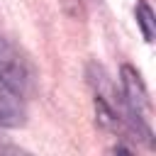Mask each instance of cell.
I'll return each mask as SVG.
<instances>
[{"label": "cell", "mask_w": 156, "mask_h": 156, "mask_svg": "<svg viewBox=\"0 0 156 156\" xmlns=\"http://www.w3.org/2000/svg\"><path fill=\"white\" fill-rule=\"evenodd\" d=\"M29 85H32V76H29L27 61L0 34V88L12 93L15 98H24L29 93Z\"/></svg>", "instance_id": "obj_2"}, {"label": "cell", "mask_w": 156, "mask_h": 156, "mask_svg": "<svg viewBox=\"0 0 156 156\" xmlns=\"http://www.w3.org/2000/svg\"><path fill=\"white\" fill-rule=\"evenodd\" d=\"M119 80H122V102H124V110H127L129 127L136 132V136H141L149 146H154V132H151V124H149L151 100H149V90H146L141 76L132 66H122Z\"/></svg>", "instance_id": "obj_1"}, {"label": "cell", "mask_w": 156, "mask_h": 156, "mask_svg": "<svg viewBox=\"0 0 156 156\" xmlns=\"http://www.w3.org/2000/svg\"><path fill=\"white\" fill-rule=\"evenodd\" d=\"M136 24H139L144 39L154 41V34H156V29H154V12H151V7L146 2H139V7H136Z\"/></svg>", "instance_id": "obj_4"}, {"label": "cell", "mask_w": 156, "mask_h": 156, "mask_svg": "<svg viewBox=\"0 0 156 156\" xmlns=\"http://www.w3.org/2000/svg\"><path fill=\"white\" fill-rule=\"evenodd\" d=\"M12 93L0 88V127H20L24 122V112Z\"/></svg>", "instance_id": "obj_3"}]
</instances>
